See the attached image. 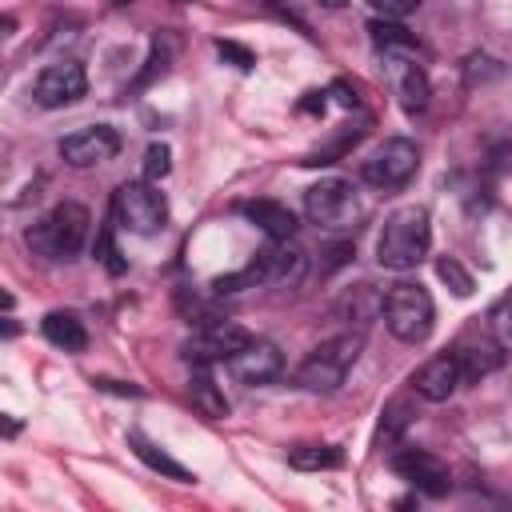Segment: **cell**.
<instances>
[{
	"label": "cell",
	"mask_w": 512,
	"mask_h": 512,
	"mask_svg": "<svg viewBox=\"0 0 512 512\" xmlns=\"http://www.w3.org/2000/svg\"><path fill=\"white\" fill-rule=\"evenodd\" d=\"M432 248V224H428V208L420 204H404V208H392L380 236H376V260L380 268H392V272H408L416 268Z\"/></svg>",
	"instance_id": "cell-1"
},
{
	"label": "cell",
	"mask_w": 512,
	"mask_h": 512,
	"mask_svg": "<svg viewBox=\"0 0 512 512\" xmlns=\"http://www.w3.org/2000/svg\"><path fill=\"white\" fill-rule=\"evenodd\" d=\"M88 228H92L88 208L76 204V200H60L56 208H48V212L24 232V240H28V248H32L36 256L60 264V260H76V256H80V248H84V240H88Z\"/></svg>",
	"instance_id": "cell-2"
},
{
	"label": "cell",
	"mask_w": 512,
	"mask_h": 512,
	"mask_svg": "<svg viewBox=\"0 0 512 512\" xmlns=\"http://www.w3.org/2000/svg\"><path fill=\"white\" fill-rule=\"evenodd\" d=\"M360 348H364V336L360 332H340L324 344H316L300 368H296V384L304 392H336L348 376V368L360 360Z\"/></svg>",
	"instance_id": "cell-3"
},
{
	"label": "cell",
	"mask_w": 512,
	"mask_h": 512,
	"mask_svg": "<svg viewBox=\"0 0 512 512\" xmlns=\"http://www.w3.org/2000/svg\"><path fill=\"white\" fill-rule=\"evenodd\" d=\"M384 324L396 340L404 344H420L428 340L432 332V320H436V308H432V296L424 284H412V280H400L384 292Z\"/></svg>",
	"instance_id": "cell-4"
},
{
	"label": "cell",
	"mask_w": 512,
	"mask_h": 512,
	"mask_svg": "<svg viewBox=\"0 0 512 512\" xmlns=\"http://www.w3.org/2000/svg\"><path fill=\"white\" fill-rule=\"evenodd\" d=\"M112 216L120 220V228H128L136 236H152L168 224V204L152 188V180H128L112 196Z\"/></svg>",
	"instance_id": "cell-5"
},
{
	"label": "cell",
	"mask_w": 512,
	"mask_h": 512,
	"mask_svg": "<svg viewBox=\"0 0 512 512\" xmlns=\"http://www.w3.org/2000/svg\"><path fill=\"white\" fill-rule=\"evenodd\" d=\"M304 216L320 228H348L360 220V200H356V188L352 180H340V176H328L320 184H312L304 192Z\"/></svg>",
	"instance_id": "cell-6"
},
{
	"label": "cell",
	"mask_w": 512,
	"mask_h": 512,
	"mask_svg": "<svg viewBox=\"0 0 512 512\" xmlns=\"http://www.w3.org/2000/svg\"><path fill=\"white\" fill-rule=\"evenodd\" d=\"M416 168H420L416 144L404 140V136H392V140H384V144L360 164V176H364V184H372V188H380V192H392V188H404V184L416 176Z\"/></svg>",
	"instance_id": "cell-7"
},
{
	"label": "cell",
	"mask_w": 512,
	"mask_h": 512,
	"mask_svg": "<svg viewBox=\"0 0 512 512\" xmlns=\"http://www.w3.org/2000/svg\"><path fill=\"white\" fill-rule=\"evenodd\" d=\"M308 272V252L296 240H268L256 260L244 268L248 284H300Z\"/></svg>",
	"instance_id": "cell-8"
},
{
	"label": "cell",
	"mask_w": 512,
	"mask_h": 512,
	"mask_svg": "<svg viewBox=\"0 0 512 512\" xmlns=\"http://www.w3.org/2000/svg\"><path fill=\"white\" fill-rule=\"evenodd\" d=\"M244 344H252V332L248 328H240L236 320H208V324H200V332L184 344V360L188 364H228Z\"/></svg>",
	"instance_id": "cell-9"
},
{
	"label": "cell",
	"mask_w": 512,
	"mask_h": 512,
	"mask_svg": "<svg viewBox=\"0 0 512 512\" xmlns=\"http://www.w3.org/2000/svg\"><path fill=\"white\" fill-rule=\"evenodd\" d=\"M56 152L72 168H92V164H104V160H112L120 152V132L112 124H88V128L68 132L56 144Z\"/></svg>",
	"instance_id": "cell-10"
},
{
	"label": "cell",
	"mask_w": 512,
	"mask_h": 512,
	"mask_svg": "<svg viewBox=\"0 0 512 512\" xmlns=\"http://www.w3.org/2000/svg\"><path fill=\"white\" fill-rule=\"evenodd\" d=\"M84 92H88V76H84V64H76V60H56V64L40 68V76L32 84V100L40 108L76 104Z\"/></svg>",
	"instance_id": "cell-11"
},
{
	"label": "cell",
	"mask_w": 512,
	"mask_h": 512,
	"mask_svg": "<svg viewBox=\"0 0 512 512\" xmlns=\"http://www.w3.org/2000/svg\"><path fill=\"white\" fill-rule=\"evenodd\" d=\"M392 472H396L400 480H408V484H412L416 492H424V496H444V492L452 488L448 464H444L440 456L424 452V448H400V452L392 456Z\"/></svg>",
	"instance_id": "cell-12"
},
{
	"label": "cell",
	"mask_w": 512,
	"mask_h": 512,
	"mask_svg": "<svg viewBox=\"0 0 512 512\" xmlns=\"http://www.w3.org/2000/svg\"><path fill=\"white\" fill-rule=\"evenodd\" d=\"M384 68H388V84H392V96L400 100V108L412 112V116L424 112L428 108V96H432L424 64H416V56H408V52H388L384 56Z\"/></svg>",
	"instance_id": "cell-13"
},
{
	"label": "cell",
	"mask_w": 512,
	"mask_h": 512,
	"mask_svg": "<svg viewBox=\"0 0 512 512\" xmlns=\"http://www.w3.org/2000/svg\"><path fill=\"white\" fill-rule=\"evenodd\" d=\"M460 384H464V372H460L456 352H440V356L424 360V364H420V368L408 376V388H412L420 400H432V404L448 400V396H452Z\"/></svg>",
	"instance_id": "cell-14"
},
{
	"label": "cell",
	"mask_w": 512,
	"mask_h": 512,
	"mask_svg": "<svg viewBox=\"0 0 512 512\" xmlns=\"http://www.w3.org/2000/svg\"><path fill=\"white\" fill-rule=\"evenodd\" d=\"M228 368L236 372V380H244V384H272L280 372H284V356L276 352V344H268V340H256L252 336V344H244L232 360H228Z\"/></svg>",
	"instance_id": "cell-15"
},
{
	"label": "cell",
	"mask_w": 512,
	"mask_h": 512,
	"mask_svg": "<svg viewBox=\"0 0 512 512\" xmlns=\"http://www.w3.org/2000/svg\"><path fill=\"white\" fill-rule=\"evenodd\" d=\"M456 360H460V372H464V384L488 376L492 368L504 364V340H460L456 348Z\"/></svg>",
	"instance_id": "cell-16"
},
{
	"label": "cell",
	"mask_w": 512,
	"mask_h": 512,
	"mask_svg": "<svg viewBox=\"0 0 512 512\" xmlns=\"http://www.w3.org/2000/svg\"><path fill=\"white\" fill-rule=\"evenodd\" d=\"M240 212H244L268 240H292V236H296V216H292V208H284V204H276V200H248V204H240Z\"/></svg>",
	"instance_id": "cell-17"
},
{
	"label": "cell",
	"mask_w": 512,
	"mask_h": 512,
	"mask_svg": "<svg viewBox=\"0 0 512 512\" xmlns=\"http://www.w3.org/2000/svg\"><path fill=\"white\" fill-rule=\"evenodd\" d=\"M40 332H44V340L48 344H56V348H64V352H84L88 348V332H84V320L76 316V312H48L44 320H40Z\"/></svg>",
	"instance_id": "cell-18"
},
{
	"label": "cell",
	"mask_w": 512,
	"mask_h": 512,
	"mask_svg": "<svg viewBox=\"0 0 512 512\" xmlns=\"http://www.w3.org/2000/svg\"><path fill=\"white\" fill-rule=\"evenodd\" d=\"M188 400H192V408H196L200 416H208V420H224V416H228L224 388L212 380V372H208L204 364H196V372H192V380H188Z\"/></svg>",
	"instance_id": "cell-19"
},
{
	"label": "cell",
	"mask_w": 512,
	"mask_h": 512,
	"mask_svg": "<svg viewBox=\"0 0 512 512\" xmlns=\"http://www.w3.org/2000/svg\"><path fill=\"white\" fill-rule=\"evenodd\" d=\"M128 444H132V452L152 468V472H160V476H168V480H180V484H196V472H188L180 460H172L164 448H156L148 436H140V432H128Z\"/></svg>",
	"instance_id": "cell-20"
},
{
	"label": "cell",
	"mask_w": 512,
	"mask_h": 512,
	"mask_svg": "<svg viewBox=\"0 0 512 512\" xmlns=\"http://www.w3.org/2000/svg\"><path fill=\"white\" fill-rule=\"evenodd\" d=\"M288 464L296 472H328V468L344 464V452L336 444H296V448H288Z\"/></svg>",
	"instance_id": "cell-21"
},
{
	"label": "cell",
	"mask_w": 512,
	"mask_h": 512,
	"mask_svg": "<svg viewBox=\"0 0 512 512\" xmlns=\"http://www.w3.org/2000/svg\"><path fill=\"white\" fill-rule=\"evenodd\" d=\"M368 32H372V44L388 56V52H408V56H420V40L408 32V28H400L396 20H384V16H376L372 24H368Z\"/></svg>",
	"instance_id": "cell-22"
},
{
	"label": "cell",
	"mask_w": 512,
	"mask_h": 512,
	"mask_svg": "<svg viewBox=\"0 0 512 512\" xmlns=\"http://www.w3.org/2000/svg\"><path fill=\"white\" fill-rule=\"evenodd\" d=\"M408 420H412V408H408V400H392L388 408H384V420H380V432H376V444H392L404 428H408Z\"/></svg>",
	"instance_id": "cell-23"
},
{
	"label": "cell",
	"mask_w": 512,
	"mask_h": 512,
	"mask_svg": "<svg viewBox=\"0 0 512 512\" xmlns=\"http://www.w3.org/2000/svg\"><path fill=\"white\" fill-rule=\"evenodd\" d=\"M436 276L456 292V296H472V276L464 272V264L460 260H452V256H444L440 264H436Z\"/></svg>",
	"instance_id": "cell-24"
},
{
	"label": "cell",
	"mask_w": 512,
	"mask_h": 512,
	"mask_svg": "<svg viewBox=\"0 0 512 512\" xmlns=\"http://www.w3.org/2000/svg\"><path fill=\"white\" fill-rule=\"evenodd\" d=\"M168 168H172V152H168V144H148V152H144V180H164L168 176Z\"/></svg>",
	"instance_id": "cell-25"
},
{
	"label": "cell",
	"mask_w": 512,
	"mask_h": 512,
	"mask_svg": "<svg viewBox=\"0 0 512 512\" xmlns=\"http://www.w3.org/2000/svg\"><path fill=\"white\" fill-rule=\"evenodd\" d=\"M488 320H492V332H496V340H512V292H508V296H500V300L492 304Z\"/></svg>",
	"instance_id": "cell-26"
},
{
	"label": "cell",
	"mask_w": 512,
	"mask_h": 512,
	"mask_svg": "<svg viewBox=\"0 0 512 512\" xmlns=\"http://www.w3.org/2000/svg\"><path fill=\"white\" fill-rule=\"evenodd\" d=\"M368 8H372L376 16H384V20H400V16L416 12L420 0H368Z\"/></svg>",
	"instance_id": "cell-27"
},
{
	"label": "cell",
	"mask_w": 512,
	"mask_h": 512,
	"mask_svg": "<svg viewBox=\"0 0 512 512\" xmlns=\"http://www.w3.org/2000/svg\"><path fill=\"white\" fill-rule=\"evenodd\" d=\"M216 52H220L224 60H232L236 68H244V72H248V68L256 64V56H252V52H248L244 44H236V40H216Z\"/></svg>",
	"instance_id": "cell-28"
},
{
	"label": "cell",
	"mask_w": 512,
	"mask_h": 512,
	"mask_svg": "<svg viewBox=\"0 0 512 512\" xmlns=\"http://www.w3.org/2000/svg\"><path fill=\"white\" fill-rule=\"evenodd\" d=\"M488 156H492L500 168H512V128H508V132H500V136L488 144Z\"/></svg>",
	"instance_id": "cell-29"
},
{
	"label": "cell",
	"mask_w": 512,
	"mask_h": 512,
	"mask_svg": "<svg viewBox=\"0 0 512 512\" xmlns=\"http://www.w3.org/2000/svg\"><path fill=\"white\" fill-rule=\"evenodd\" d=\"M328 92H332V96H336V100H340V104H344V108H352V104H356V92H352V88H348V84H344V80H336V84H332V88H328Z\"/></svg>",
	"instance_id": "cell-30"
},
{
	"label": "cell",
	"mask_w": 512,
	"mask_h": 512,
	"mask_svg": "<svg viewBox=\"0 0 512 512\" xmlns=\"http://www.w3.org/2000/svg\"><path fill=\"white\" fill-rule=\"evenodd\" d=\"M324 96L328 92H308V100H300V108L304 112H324Z\"/></svg>",
	"instance_id": "cell-31"
},
{
	"label": "cell",
	"mask_w": 512,
	"mask_h": 512,
	"mask_svg": "<svg viewBox=\"0 0 512 512\" xmlns=\"http://www.w3.org/2000/svg\"><path fill=\"white\" fill-rule=\"evenodd\" d=\"M116 4H132V0H116Z\"/></svg>",
	"instance_id": "cell-32"
}]
</instances>
